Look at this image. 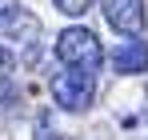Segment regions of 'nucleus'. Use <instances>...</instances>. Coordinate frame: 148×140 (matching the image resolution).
I'll use <instances>...</instances> for the list:
<instances>
[{
    "mask_svg": "<svg viewBox=\"0 0 148 140\" xmlns=\"http://www.w3.org/2000/svg\"><path fill=\"white\" fill-rule=\"evenodd\" d=\"M52 100L64 108V112H84L96 96V76L92 72H76V68H64L52 76Z\"/></svg>",
    "mask_w": 148,
    "mask_h": 140,
    "instance_id": "7ed1b4c3",
    "label": "nucleus"
},
{
    "mask_svg": "<svg viewBox=\"0 0 148 140\" xmlns=\"http://www.w3.org/2000/svg\"><path fill=\"white\" fill-rule=\"evenodd\" d=\"M112 68L120 72V76H140V72H148V44H144V40L116 44V52H112Z\"/></svg>",
    "mask_w": 148,
    "mask_h": 140,
    "instance_id": "39448f33",
    "label": "nucleus"
},
{
    "mask_svg": "<svg viewBox=\"0 0 148 140\" xmlns=\"http://www.w3.org/2000/svg\"><path fill=\"white\" fill-rule=\"evenodd\" d=\"M52 4H56V8H60L64 16H84V12H88V8H92L96 0H52Z\"/></svg>",
    "mask_w": 148,
    "mask_h": 140,
    "instance_id": "423d86ee",
    "label": "nucleus"
},
{
    "mask_svg": "<svg viewBox=\"0 0 148 140\" xmlns=\"http://www.w3.org/2000/svg\"><path fill=\"white\" fill-rule=\"evenodd\" d=\"M56 60L64 64V68H76V72H92L104 64V48H100L96 32L92 28H84V24H72V28H64L60 36H56Z\"/></svg>",
    "mask_w": 148,
    "mask_h": 140,
    "instance_id": "f03ea898",
    "label": "nucleus"
},
{
    "mask_svg": "<svg viewBox=\"0 0 148 140\" xmlns=\"http://www.w3.org/2000/svg\"><path fill=\"white\" fill-rule=\"evenodd\" d=\"M0 44L16 56V64H28L32 68L44 56V28H40V20L28 8L4 4L0 8Z\"/></svg>",
    "mask_w": 148,
    "mask_h": 140,
    "instance_id": "f257e3e1",
    "label": "nucleus"
},
{
    "mask_svg": "<svg viewBox=\"0 0 148 140\" xmlns=\"http://www.w3.org/2000/svg\"><path fill=\"white\" fill-rule=\"evenodd\" d=\"M104 20L120 36H140L144 32V0H104Z\"/></svg>",
    "mask_w": 148,
    "mask_h": 140,
    "instance_id": "20e7f679",
    "label": "nucleus"
}]
</instances>
